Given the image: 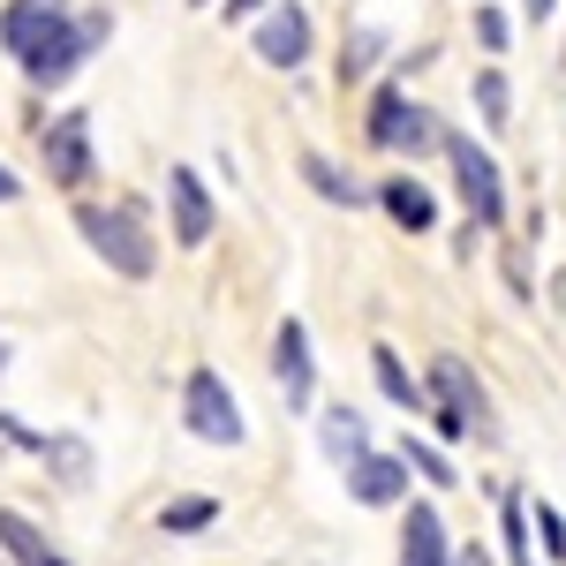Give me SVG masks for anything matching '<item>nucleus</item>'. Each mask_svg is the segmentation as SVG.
<instances>
[{
	"label": "nucleus",
	"instance_id": "19",
	"mask_svg": "<svg viewBox=\"0 0 566 566\" xmlns=\"http://www.w3.org/2000/svg\"><path fill=\"white\" fill-rule=\"evenodd\" d=\"M310 431H317V453H325L333 469H348V461H363V453L378 446V431H370V416H363L355 400H317Z\"/></svg>",
	"mask_w": 566,
	"mask_h": 566
},
{
	"label": "nucleus",
	"instance_id": "8",
	"mask_svg": "<svg viewBox=\"0 0 566 566\" xmlns=\"http://www.w3.org/2000/svg\"><path fill=\"white\" fill-rule=\"evenodd\" d=\"M250 53H258V69L272 76H310V61H317V15H310V0H272L258 23H250Z\"/></svg>",
	"mask_w": 566,
	"mask_h": 566
},
{
	"label": "nucleus",
	"instance_id": "39",
	"mask_svg": "<svg viewBox=\"0 0 566 566\" xmlns=\"http://www.w3.org/2000/svg\"><path fill=\"white\" fill-rule=\"evenodd\" d=\"M189 8H219V0H189Z\"/></svg>",
	"mask_w": 566,
	"mask_h": 566
},
{
	"label": "nucleus",
	"instance_id": "3",
	"mask_svg": "<svg viewBox=\"0 0 566 566\" xmlns=\"http://www.w3.org/2000/svg\"><path fill=\"white\" fill-rule=\"evenodd\" d=\"M106 45H114V8H106V0H76V15H69L39 53H23L15 76H23V91H39V98H61Z\"/></svg>",
	"mask_w": 566,
	"mask_h": 566
},
{
	"label": "nucleus",
	"instance_id": "23",
	"mask_svg": "<svg viewBox=\"0 0 566 566\" xmlns=\"http://www.w3.org/2000/svg\"><path fill=\"white\" fill-rule=\"evenodd\" d=\"M469 106H476V129L499 144V136L514 129V69L506 61H476L469 69Z\"/></svg>",
	"mask_w": 566,
	"mask_h": 566
},
{
	"label": "nucleus",
	"instance_id": "2",
	"mask_svg": "<svg viewBox=\"0 0 566 566\" xmlns=\"http://www.w3.org/2000/svg\"><path fill=\"white\" fill-rule=\"evenodd\" d=\"M438 167H446V189H453V212L476 219L483 234L499 242V234H514V181L499 167V151H491V136L469 129V122H453L446 129V151H438Z\"/></svg>",
	"mask_w": 566,
	"mask_h": 566
},
{
	"label": "nucleus",
	"instance_id": "26",
	"mask_svg": "<svg viewBox=\"0 0 566 566\" xmlns=\"http://www.w3.org/2000/svg\"><path fill=\"white\" fill-rule=\"evenodd\" d=\"M491 264H499V287H506V303H514V310L544 303V272H536V250H528V242L499 234V242H491Z\"/></svg>",
	"mask_w": 566,
	"mask_h": 566
},
{
	"label": "nucleus",
	"instance_id": "9",
	"mask_svg": "<svg viewBox=\"0 0 566 566\" xmlns=\"http://www.w3.org/2000/svg\"><path fill=\"white\" fill-rule=\"evenodd\" d=\"M370 212L386 219L392 234H408V242H423L446 227V197H438V181L423 167H386V175L370 181Z\"/></svg>",
	"mask_w": 566,
	"mask_h": 566
},
{
	"label": "nucleus",
	"instance_id": "35",
	"mask_svg": "<svg viewBox=\"0 0 566 566\" xmlns=\"http://www.w3.org/2000/svg\"><path fill=\"white\" fill-rule=\"evenodd\" d=\"M559 8L566 0H514V15H522L528 31H536V23H559Z\"/></svg>",
	"mask_w": 566,
	"mask_h": 566
},
{
	"label": "nucleus",
	"instance_id": "36",
	"mask_svg": "<svg viewBox=\"0 0 566 566\" xmlns=\"http://www.w3.org/2000/svg\"><path fill=\"white\" fill-rule=\"evenodd\" d=\"M212 181H219V189H242V167H234V151H227V144L212 151Z\"/></svg>",
	"mask_w": 566,
	"mask_h": 566
},
{
	"label": "nucleus",
	"instance_id": "25",
	"mask_svg": "<svg viewBox=\"0 0 566 566\" xmlns=\"http://www.w3.org/2000/svg\"><path fill=\"white\" fill-rule=\"evenodd\" d=\"M446 114H438L431 98H416L408 106V122H400V136H392V167H438V151H446Z\"/></svg>",
	"mask_w": 566,
	"mask_h": 566
},
{
	"label": "nucleus",
	"instance_id": "16",
	"mask_svg": "<svg viewBox=\"0 0 566 566\" xmlns=\"http://www.w3.org/2000/svg\"><path fill=\"white\" fill-rule=\"evenodd\" d=\"M370 386H378V400H386L392 416H408V423H423V416H431L423 363H408V355L392 348V340H370Z\"/></svg>",
	"mask_w": 566,
	"mask_h": 566
},
{
	"label": "nucleus",
	"instance_id": "10",
	"mask_svg": "<svg viewBox=\"0 0 566 566\" xmlns=\"http://www.w3.org/2000/svg\"><path fill=\"white\" fill-rule=\"evenodd\" d=\"M264 370H272V386L287 400V416H317V340H310V317H280L272 325V340H264Z\"/></svg>",
	"mask_w": 566,
	"mask_h": 566
},
{
	"label": "nucleus",
	"instance_id": "6",
	"mask_svg": "<svg viewBox=\"0 0 566 566\" xmlns=\"http://www.w3.org/2000/svg\"><path fill=\"white\" fill-rule=\"evenodd\" d=\"M39 151V181L53 197H91L98 189V129H91V106H53V122L31 136Z\"/></svg>",
	"mask_w": 566,
	"mask_h": 566
},
{
	"label": "nucleus",
	"instance_id": "1",
	"mask_svg": "<svg viewBox=\"0 0 566 566\" xmlns=\"http://www.w3.org/2000/svg\"><path fill=\"white\" fill-rule=\"evenodd\" d=\"M69 227L84 242L91 258L106 264L114 280L129 287H151L159 264H167V227H159V205L144 189H91V197H69Z\"/></svg>",
	"mask_w": 566,
	"mask_h": 566
},
{
	"label": "nucleus",
	"instance_id": "7",
	"mask_svg": "<svg viewBox=\"0 0 566 566\" xmlns=\"http://www.w3.org/2000/svg\"><path fill=\"white\" fill-rule=\"evenodd\" d=\"M159 205H167V219H159V227H167V242H175V250H189V258H197V250H212L219 227H227L219 181L205 175V167H189V159H175V167H167Z\"/></svg>",
	"mask_w": 566,
	"mask_h": 566
},
{
	"label": "nucleus",
	"instance_id": "28",
	"mask_svg": "<svg viewBox=\"0 0 566 566\" xmlns=\"http://www.w3.org/2000/svg\"><path fill=\"white\" fill-rule=\"evenodd\" d=\"M528 522H536V559L566 566V514L552 506V499H528Z\"/></svg>",
	"mask_w": 566,
	"mask_h": 566
},
{
	"label": "nucleus",
	"instance_id": "34",
	"mask_svg": "<svg viewBox=\"0 0 566 566\" xmlns=\"http://www.w3.org/2000/svg\"><path fill=\"white\" fill-rule=\"evenodd\" d=\"M544 227H552V219H544V205H522V212H514V242H528V250H536V242H544Z\"/></svg>",
	"mask_w": 566,
	"mask_h": 566
},
{
	"label": "nucleus",
	"instance_id": "40",
	"mask_svg": "<svg viewBox=\"0 0 566 566\" xmlns=\"http://www.w3.org/2000/svg\"><path fill=\"white\" fill-rule=\"evenodd\" d=\"M264 566H287V559H264Z\"/></svg>",
	"mask_w": 566,
	"mask_h": 566
},
{
	"label": "nucleus",
	"instance_id": "4",
	"mask_svg": "<svg viewBox=\"0 0 566 566\" xmlns=\"http://www.w3.org/2000/svg\"><path fill=\"white\" fill-rule=\"evenodd\" d=\"M423 386H431V408L461 416V431H469L476 453H499V446H506V416H499V400H491V378H483L461 348H438L431 363H423Z\"/></svg>",
	"mask_w": 566,
	"mask_h": 566
},
{
	"label": "nucleus",
	"instance_id": "27",
	"mask_svg": "<svg viewBox=\"0 0 566 566\" xmlns=\"http://www.w3.org/2000/svg\"><path fill=\"white\" fill-rule=\"evenodd\" d=\"M469 39H476L483 61H506L514 39H522V15H514V8H499V0H476V8H469Z\"/></svg>",
	"mask_w": 566,
	"mask_h": 566
},
{
	"label": "nucleus",
	"instance_id": "20",
	"mask_svg": "<svg viewBox=\"0 0 566 566\" xmlns=\"http://www.w3.org/2000/svg\"><path fill=\"white\" fill-rule=\"evenodd\" d=\"M45 469V483L53 491H91L98 483V446H91L84 431H39V453H31Z\"/></svg>",
	"mask_w": 566,
	"mask_h": 566
},
{
	"label": "nucleus",
	"instance_id": "21",
	"mask_svg": "<svg viewBox=\"0 0 566 566\" xmlns=\"http://www.w3.org/2000/svg\"><path fill=\"white\" fill-rule=\"evenodd\" d=\"M219 522H227V499H219V491H167L159 514H151V528H159L167 544H197V536H212Z\"/></svg>",
	"mask_w": 566,
	"mask_h": 566
},
{
	"label": "nucleus",
	"instance_id": "38",
	"mask_svg": "<svg viewBox=\"0 0 566 566\" xmlns=\"http://www.w3.org/2000/svg\"><path fill=\"white\" fill-rule=\"evenodd\" d=\"M8 363H15V348H8V333H0V378H8Z\"/></svg>",
	"mask_w": 566,
	"mask_h": 566
},
{
	"label": "nucleus",
	"instance_id": "29",
	"mask_svg": "<svg viewBox=\"0 0 566 566\" xmlns=\"http://www.w3.org/2000/svg\"><path fill=\"white\" fill-rule=\"evenodd\" d=\"M438 61H446V45H438V39H423V45H400V53H392V76H400V84L416 91V84H423V76L438 69Z\"/></svg>",
	"mask_w": 566,
	"mask_h": 566
},
{
	"label": "nucleus",
	"instance_id": "32",
	"mask_svg": "<svg viewBox=\"0 0 566 566\" xmlns=\"http://www.w3.org/2000/svg\"><path fill=\"white\" fill-rule=\"evenodd\" d=\"M264 8H272V0H219L212 15H219V23H227V31H250V23H258V15H264Z\"/></svg>",
	"mask_w": 566,
	"mask_h": 566
},
{
	"label": "nucleus",
	"instance_id": "15",
	"mask_svg": "<svg viewBox=\"0 0 566 566\" xmlns=\"http://www.w3.org/2000/svg\"><path fill=\"white\" fill-rule=\"evenodd\" d=\"M295 175H303V189L317 205H333V212H370V181L355 175L348 159H333L325 144H303V151H295Z\"/></svg>",
	"mask_w": 566,
	"mask_h": 566
},
{
	"label": "nucleus",
	"instance_id": "17",
	"mask_svg": "<svg viewBox=\"0 0 566 566\" xmlns=\"http://www.w3.org/2000/svg\"><path fill=\"white\" fill-rule=\"evenodd\" d=\"M408 106H416V91H408V84L386 69L378 84L363 91V106H355V136H363V151L392 159V136H400V122H408Z\"/></svg>",
	"mask_w": 566,
	"mask_h": 566
},
{
	"label": "nucleus",
	"instance_id": "24",
	"mask_svg": "<svg viewBox=\"0 0 566 566\" xmlns=\"http://www.w3.org/2000/svg\"><path fill=\"white\" fill-rule=\"evenodd\" d=\"M0 559L8 566H76L53 536H45L39 514H23V506H0Z\"/></svg>",
	"mask_w": 566,
	"mask_h": 566
},
{
	"label": "nucleus",
	"instance_id": "30",
	"mask_svg": "<svg viewBox=\"0 0 566 566\" xmlns=\"http://www.w3.org/2000/svg\"><path fill=\"white\" fill-rule=\"evenodd\" d=\"M446 242H453V264H461V272H469V264L491 250V234H483L476 219H461V212H453V227H446Z\"/></svg>",
	"mask_w": 566,
	"mask_h": 566
},
{
	"label": "nucleus",
	"instance_id": "5",
	"mask_svg": "<svg viewBox=\"0 0 566 566\" xmlns=\"http://www.w3.org/2000/svg\"><path fill=\"white\" fill-rule=\"evenodd\" d=\"M175 416H181V431L197 438V446H212V453H242V446H250L242 392L227 386V370H219V363H189V370H181Z\"/></svg>",
	"mask_w": 566,
	"mask_h": 566
},
{
	"label": "nucleus",
	"instance_id": "12",
	"mask_svg": "<svg viewBox=\"0 0 566 566\" xmlns=\"http://www.w3.org/2000/svg\"><path fill=\"white\" fill-rule=\"evenodd\" d=\"M392 53H400V45H392L386 23H348L340 45H333V91H340V98H348V91L363 98V91L392 69Z\"/></svg>",
	"mask_w": 566,
	"mask_h": 566
},
{
	"label": "nucleus",
	"instance_id": "42",
	"mask_svg": "<svg viewBox=\"0 0 566 566\" xmlns=\"http://www.w3.org/2000/svg\"><path fill=\"white\" fill-rule=\"evenodd\" d=\"M0 566H8V559H0Z\"/></svg>",
	"mask_w": 566,
	"mask_h": 566
},
{
	"label": "nucleus",
	"instance_id": "18",
	"mask_svg": "<svg viewBox=\"0 0 566 566\" xmlns=\"http://www.w3.org/2000/svg\"><path fill=\"white\" fill-rule=\"evenodd\" d=\"M69 15H76V0H0V53H8V61L39 53Z\"/></svg>",
	"mask_w": 566,
	"mask_h": 566
},
{
	"label": "nucleus",
	"instance_id": "11",
	"mask_svg": "<svg viewBox=\"0 0 566 566\" xmlns=\"http://www.w3.org/2000/svg\"><path fill=\"white\" fill-rule=\"evenodd\" d=\"M340 483H348V506H363V514H400L416 499V476H408V461L392 446H370L363 461H348Z\"/></svg>",
	"mask_w": 566,
	"mask_h": 566
},
{
	"label": "nucleus",
	"instance_id": "37",
	"mask_svg": "<svg viewBox=\"0 0 566 566\" xmlns=\"http://www.w3.org/2000/svg\"><path fill=\"white\" fill-rule=\"evenodd\" d=\"M23 189H31V181H23L15 167H8V159H0V205H23Z\"/></svg>",
	"mask_w": 566,
	"mask_h": 566
},
{
	"label": "nucleus",
	"instance_id": "22",
	"mask_svg": "<svg viewBox=\"0 0 566 566\" xmlns=\"http://www.w3.org/2000/svg\"><path fill=\"white\" fill-rule=\"evenodd\" d=\"M392 453L408 461V476H416V491H431V499H446V491H461V453H453V446H438L431 431H400V438H392Z\"/></svg>",
	"mask_w": 566,
	"mask_h": 566
},
{
	"label": "nucleus",
	"instance_id": "14",
	"mask_svg": "<svg viewBox=\"0 0 566 566\" xmlns=\"http://www.w3.org/2000/svg\"><path fill=\"white\" fill-rule=\"evenodd\" d=\"M483 499H491V514H499V559L506 566H536V522H528V483H514V476H483Z\"/></svg>",
	"mask_w": 566,
	"mask_h": 566
},
{
	"label": "nucleus",
	"instance_id": "31",
	"mask_svg": "<svg viewBox=\"0 0 566 566\" xmlns=\"http://www.w3.org/2000/svg\"><path fill=\"white\" fill-rule=\"evenodd\" d=\"M0 446H8V453H23V461H31V453H39V423H23V416H15V408H0Z\"/></svg>",
	"mask_w": 566,
	"mask_h": 566
},
{
	"label": "nucleus",
	"instance_id": "41",
	"mask_svg": "<svg viewBox=\"0 0 566 566\" xmlns=\"http://www.w3.org/2000/svg\"><path fill=\"white\" fill-rule=\"evenodd\" d=\"M536 566H544V559H536Z\"/></svg>",
	"mask_w": 566,
	"mask_h": 566
},
{
	"label": "nucleus",
	"instance_id": "33",
	"mask_svg": "<svg viewBox=\"0 0 566 566\" xmlns=\"http://www.w3.org/2000/svg\"><path fill=\"white\" fill-rule=\"evenodd\" d=\"M453 566H506V559H499V544H483V536H461V544H453Z\"/></svg>",
	"mask_w": 566,
	"mask_h": 566
},
{
	"label": "nucleus",
	"instance_id": "13",
	"mask_svg": "<svg viewBox=\"0 0 566 566\" xmlns=\"http://www.w3.org/2000/svg\"><path fill=\"white\" fill-rule=\"evenodd\" d=\"M453 528H446V506H438L431 491H416L408 506H400V544H392V566H453Z\"/></svg>",
	"mask_w": 566,
	"mask_h": 566
}]
</instances>
